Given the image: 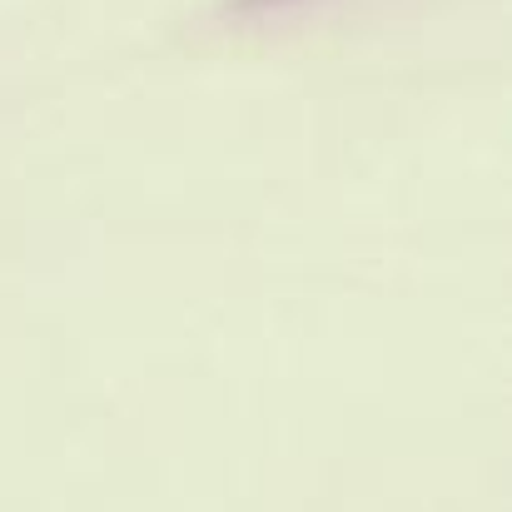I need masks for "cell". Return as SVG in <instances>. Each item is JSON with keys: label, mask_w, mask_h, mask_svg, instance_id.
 <instances>
[{"label": "cell", "mask_w": 512, "mask_h": 512, "mask_svg": "<svg viewBox=\"0 0 512 512\" xmlns=\"http://www.w3.org/2000/svg\"><path fill=\"white\" fill-rule=\"evenodd\" d=\"M319 5H329V0H219V15L239 20V25H264V20H289V15L319 10Z\"/></svg>", "instance_id": "cell-1"}]
</instances>
